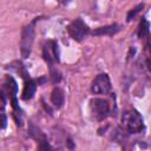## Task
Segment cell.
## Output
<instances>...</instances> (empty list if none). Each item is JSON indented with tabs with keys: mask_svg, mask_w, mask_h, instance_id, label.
<instances>
[{
	"mask_svg": "<svg viewBox=\"0 0 151 151\" xmlns=\"http://www.w3.org/2000/svg\"><path fill=\"white\" fill-rule=\"evenodd\" d=\"M122 125L130 133H139L144 129L143 118L136 110H127L123 112Z\"/></svg>",
	"mask_w": 151,
	"mask_h": 151,
	"instance_id": "obj_1",
	"label": "cell"
},
{
	"mask_svg": "<svg viewBox=\"0 0 151 151\" xmlns=\"http://www.w3.org/2000/svg\"><path fill=\"white\" fill-rule=\"evenodd\" d=\"M88 107H90L91 116L98 122L104 120L109 116V112H110L109 103L105 99H101V98H92L90 100Z\"/></svg>",
	"mask_w": 151,
	"mask_h": 151,
	"instance_id": "obj_2",
	"label": "cell"
},
{
	"mask_svg": "<svg viewBox=\"0 0 151 151\" xmlns=\"http://www.w3.org/2000/svg\"><path fill=\"white\" fill-rule=\"evenodd\" d=\"M34 22L28 24L21 33V42H20V50H21V54L24 58H27L31 53L32 50V45L34 41Z\"/></svg>",
	"mask_w": 151,
	"mask_h": 151,
	"instance_id": "obj_3",
	"label": "cell"
},
{
	"mask_svg": "<svg viewBox=\"0 0 151 151\" xmlns=\"http://www.w3.org/2000/svg\"><path fill=\"white\" fill-rule=\"evenodd\" d=\"M67 32H68V34L71 35L72 39H74L76 41H81V40L88 34L90 29H88L87 25H86L80 18H78V19L73 20V21L68 25Z\"/></svg>",
	"mask_w": 151,
	"mask_h": 151,
	"instance_id": "obj_4",
	"label": "cell"
},
{
	"mask_svg": "<svg viewBox=\"0 0 151 151\" xmlns=\"http://www.w3.org/2000/svg\"><path fill=\"white\" fill-rule=\"evenodd\" d=\"M111 90V81L107 74H98L91 84V91L94 94H107Z\"/></svg>",
	"mask_w": 151,
	"mask_h": 151,
	"instance_id": "obj_5",
	"label": "cell"
},
{
	"mask_svg": "<svg viewBox=\"0 0 151 151\" xmlns=\"http://www.w3.org/2000/svg\"><path fill=\"white\" fill-rule=\"evenodd\" d=\"M42 57L46 63L50 65H53L59 60L58 58V44L53 40H48L42 48Z\"/></svg>",
	"mask_w": 151,
	"mask_h": 151,
	"instance_id": "obj_6",
	"label": "cell"
},
{
	"mask_svg": "<svg viewBox=\"0 0 151 151\" xmlns=\"http://www.w3.org/2000/svg\"><path fill=\"white\" fill-rule=\"evenodd\" d=\"M120 31V26L119 25H109V26H104V27H99L97 29H94L92 32L93 35H113L117 32Z\"/></svg>",
	"mask_w": 151,
	"mask_h": 151,
	"instance_id": "obj_7",
	"label": "cell"
},
{
	"mask_svg": "<svg viewBox=\"0 0 151 151\" xmlns=\"http://www.w3.org/2000/svg\"><path fill=\"white\" fill-rule=\"evenodd\" d=\"M35 90H37V84L33 80H31V79L26 80L25 86H24V90H22V96H21L22 99L24 100L32 99L33 96H34V93H35Z\"/></svg>",
	"mask_w": 151,
	"mask_h": 151,
	"instance_id": "obj_8",
	"label": "cell"
},
{
	"mask_svg": "<svg viewBox=\"0 0 151 151\" xmlns=\"http://www.w3.org/2000/svg\"><path fill=\"white\" fill-rule=\"evenodd\" d=\"M64 99H65L64 91H63L60 87H55V88L52 91V94H51V101H52V104H53L57 109H59V107L63 106Z\"/></svg>",
	"mask_w": 151,
	"mask_h": 151,
	"instance_id": "obj_9",
	"label": "cell"
},
{
	"mask_svg": "<svg viewBox=\"0 0 151 151\" xmlns=\"http://www.w3.org/2000/svg\"><path fill=\"white\" fill-rule=\"evenodd\" d=\"M147 34H149V22H147L145 19H143L142 22H140V25H139L138 35H139V38H144V37H146Z\"/></svg>",
	"mask_w": 151,
	"mask_h": 151,
	"instance_id": "obj_10",
	"label": "cell"
},
{
	"mask_svg": "<svg viewBox=\"0 0 151 151\" xmlns=\"http://www.w3.org/2000/svg\"><path fill=\"white\" fill-rule=\"evenodd\" d=\"M143 6H144V5H143V4H140V5H138L136 8H133L131 12H129V14H127V19H126V20H127V21H131V20H132V19H133V18H134L139 12H140V9L143 8Z\"/></svg>",
	"mask_w": 151,
	"mask_h": 151,
	"instance_id": "obj_11",
	"label": "cell"
},
{
	"mask_svg": "<svg viewBox=\"0 0 151 151\" xmlns=\"http://www.w3.org/2000/svg\"><path fill=\"white\" fill-rule=\"evenodd\" d=\"M6 125H7V118L4 113H0V129L6 127Z\"/></svg>",
	"mask_w": 151,
	"mask_h": 151,
	"instance_id": "obj_12",
	"label": "cell"
}]
</instances>
